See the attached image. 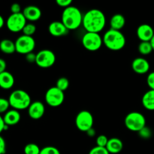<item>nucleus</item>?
<instances>
[{"label": "nucleus", "mask_w": 154, "mask_h": 154, "mask_svg": "<svg viewBox=\"0 0 154 154\" xmlns=\"http://www.w3.org/2000/svg\"><path fill=\"white\" fill-rule=\"evenodd\" d=\"M105 24L106 17L105 14L99 9H90L83 17L82 25L87 32L99 33L105 28Z\"/></svg>", "instance_id": "nucleus-1"}, {"label": "nucleus", "mask_w": 154, "mask_h": 154, "mask_svg": "<svg viewBox=\"0 0 154 154\" xmlns=\"http://www.w3.org/2000/svg\"><path fill=\"white\" fill-rule=\"evenodd\" d=\"M83 17L78 8L71 5L63 10L61 22L69 30H75L82 25Z\"/></svg>", "instance_id": "nucleus-2"}, {"label": "nucleus", "mask_w": 154, "mask_h": 154, "mask_svg": "<svg viewBox=\"0 0 154 154\" xmlns=\"http://www.w3.org/2000/svg\"><path fill=\"white\" fill-rule=\"evenodd\" d=\"M103 44L108 49L113 51H118L126 45V37L120 31L110 29L102 37Z\"/></svg>", "instance_id": "nucleus-3"}, {"label": "nucleus", "mask_w": 154, "mask_h": 154, "mask_svg": "<svg viewBox=\"0 0 154 154\" xmlns=\"http://www.w3.org/2000/svg\"><path fill=\"white\" fill-rule=\"evenodd\" d=\"M8 99L12 109H15L17 111L28 109L32 103L29 94L23 90H14Z\"/></svg>", "instance_id": "nucleus-4"}, {"label": "nucleus", "mask_w": 154, "mask_h": 154, "mask_svg": "<svg viewBox=\"0 0 154 154\" xmlns=\"http://www.w3.org/2000/svg\"><path fill=\"white\" fill-rule=\"evenodd\" d=\"M124 123L129 130L138 132L146 126V118L141 113L132 111L126 116Z\"/></svg>", "instance_id": "nucleus-5"}, {"label": "nucleus", "mask_w": 154, "mask_h": 154, "mask_svg": "<svg viewBox=\"0 0 154 154\" xmlns=\"http://www.w3.org/2000/svg\"><path fill=\"white\" fill-rule=\"evenodd\" d=\"M82 45L86 50L94 52L99 51L102 48L103 40L99 33L86 32L83 35Z\"/></svg>", "instance_id": "nucleus-6"}, {"label": "nucleus", "mask_w": 154, "mask_h": 154, "mask_svg": "<svg viewBox=\"0 0 154 154\" xmlns=\"http://www.w3.org/2000/svg\"><path fill=\"white\" fill-rule=\"evenodd\" d=\"M94 118L91 113L87 110H83L75 117V126L81 132H87L93 128Z\"/></svg>", "instance_id": "nucleus-7"}, {"label": "nucleus", "mask_w": 154, "mask_h": 154, "mask_svg": "<svg viewBox=\"0 0 154 154\" xmlns=\"http://www.w3.org/2000/svg\"><path fill=\"white\" fill-rule=\"evenodd\" d=\"M16 52L20 54H26L32 53L35 48V41L32 36L22 35L15 41Z\"/></svg>", "instance_id": "nucleus-8"}, {"label": "nucleus", "mask_w": 154, "mask_h": 154, "mask_svg": "<svg viewBox=\"0 0 154 154\" xmlns=\"http://www.w3.org/2000/svg\"><path fill=\"white\" fill-rule=\"evenodd\" d=\"M26 21L23 13L11 14L6 20L5 25L9 31L14 33H17L23 31L24 26L27 23Z\"/></svg>", "instance_id": "nucleus-9"}, {"label": "nucleus", "mask_w": 154, "mask_h": 154, "mask_svg": "<svg viewBox=\"0 0 154 154\" xmlns=\"http://www.w3.org/2000/svg\"><path fill=\"white\" fill-rule=\"evenodd\" d=\"M56 55L52 51L44 49L36 54L35 63L42 69H48L55 64Z\"/></svg>", "instance_id": "nucleus-10"}, {"label": "nucleus", "mask_w": 154, "mask_h": 154, "mask_svg": "<svg viewBox=\"0 0 154 154\" xmlns=\"http://www.w3.org/2000/svg\"><path fill=\"white\" fill-rule=\"evenodd\" d=\"M46 103L51 107H59L65 100L64 92L60 90L57 87H52L47 90L45 96Z\"/></svg>", "instance_id": "nucleus-11"}, {"label": "nucleus", "mask_w": 154, "mask_h": 154, "mask_svg": "<svg viewBox=\"0 0 154 154\" xmlns=\"http://www.w3.org/2000/svg\"><path fill=\"white\" fill-rule=\"evenodd\" d=\"M45 113V105L40 101H35L28 108V114L32 120H39Z\"/></svg>", "instance_id": "nucleus-12"}, {"label": "nucleus", "mask_w": 154, "mask_h": 154, "mask_svg": "<svg viewBox=\"0 0 154 154\" xmlns=\"http://www.w3.org/2000/svg\"><path fill=\"white\" fill-rule=\"evenodd\" d=\"M150 63L144 57H137L132 61V69L138 75L147 74L150 70Z\"/></svg>", "instance_id": "nucleus-13"}, {"label": "nucleus", "mask_w": 154, "mask_h": 154, "mask_svg": "<svg viewBox=\"0 0 154 154\" xmlns=\"http://www.w3.org/2000/svg\"><path fill=\"white\" fill-rule=\"evenodd\" d=\"M136 34L141 42H150L154 35V29L149 24L143 23L137 28Z\"/></svg>", "instance_id": "nucleus-14"}, {"label": "nucleus", "mask_w": 154, "mask_h": 154, "mask_svg": "<svg viewBox=\"0 0 154 154\" xmlns=\"http://www.w3.org/2000/svg\"><path fill=\"white\" fill-rule=\"evenodd\" d=\"M50 34L54 37H62L69 33V30L64 26L61 21H53L48 26Z\"/></svg>", "instance_id": "nucleus-15"}, {"label": "nucleus", "mask_w": 154, "mask_h": 154, "mask_svg": "<svg viewBox=\"0 0 154 154\" xmlns=\"http://www.w3.org/2000/svg\"><path fill=\"white\" fill-rule=\"evenodd\" d=\"M23 14L25 17L27 21L35 22L37 21L42 17V10L38 6L35 5H28L24 8L23 11Z\"/></svg>", "instance_id": "nucleus-16"}, {"label": "nucleus", "mask_w": 154, "mask_h": 154, "mask_svg": "<svg viewBox=\"0 0 154 154\" xmlns=\"http://www.w3.org/2000/svg\"><path fill=\"white\" fill-rule=\"evenodd\" d=\"M21 116L19 111H17L15 109L8 110L3 116V120L5 123L8 126H14L17 124L20 121Z\"/></svg>", "instance_id": "nucleus-17"}, {"label": "nucleus", "mask_w": 154, "mask_h": 154, "mask_svg": "<svg viewBox=\"0 0 154 154\" xmlns=\"http://www.w3.org/2000/svg\"><path fill=\"white\" fill-rule=\"evenodd\" d=\"M14 78L11 72L5 71L0 74V88L10 90L14 85Z\"/></svg>", "instance_id": "nucleus-18"}, {"label": "nucleus", "mask_w": 154, "mask_h": 154, "mask_svg": "<svg viewBox=\"0 0 154 154\" xmlns=\"http://www.w3.org/2000/svg\"><path fill=\"white\" fill-rule=\"evenodd\" d=\"M123 148V143L120 138H109L106 145V149L110 154H117L122 151Z\"/></svg>", "instance_id": "nucleus-19"}, {"label": "nucleus", "mask_w": 154, "mask_h": 154, "mask_svg": "<svg viewBox=\"0 0 154 154\" xmlns=\"http://www.w3.org/2000/svg\"><path fill=\"white\" fill-rule=\"evenodd\" d=\"M126 24V18L120 14H116L111 17L110 20V26L111 29L117 31H120Z\"/></svg>", "instance_id": "nucleus-20"}, {"label": "nucleus", "mask_w": 154, "mask_h": 154, "mask_svg": "<svg viewBox=\"0 0 154 154\" xmlns=\"http://www.w3.org/2000/svg\"><path fill=\"white\" fill-rule=\"evenodd\" d=\"M143 106L148 111H154V90H150L146 92L141 99Z\"/></svg>", "instance_id": "nucleus-21"}, {"label": "nucleus", "mask_w": 154, "mask_h": 154, "mask_svg": "<svg viewBox=\"0 0 154 154\" xmlns=\"http://www.w3.org/2000/svg\"><path fill=\"white\" fill-rule=\"evenodd\" d=\"M0 51L5 54H12L16 52L15 42L10 39H2L0 42Z\"/></svg>", "instance_id": "nucleus-22"}, {"label": "nucleus", "mask_w": 154, "mask_h": 154, "mask_svg": "<svg viewBox=\"0 0 154 154\" xmlns=\"http://www.w3.org/2000/svg\"><path fill=\"white\" fill-rule=\"evenodd\" d=\"M138 52L143 56H147L153 51L152 45L150 42H141L138 45Z\"/></svg>", "instance_id": "nucleus-23"}, {"label": "nucleus", "mask_w": 154, "mask_h": 154, "mask_svg": "<svg viewBox=\"0 0 154 154\" xmlns=\"http://www.w3.org/2000/svg\"><path fill=\"white\" fill-rule=\"evenodd\" d=\"M23 152L25 154H40L41 149L35 143H29L24 147Z\"/></svg>", "instance_id": "nucleus-24"}, {"label": "nucleus", "mask_w": 154, "mask_h": 154, "mask_svg": "<svg viewBox=\"0 0 154 154\" xmlns=\"http://www.w3.org/2000/svg\"><path fill=\"white\" fill-rule=\"evenodd\" d=\"M56 87L63 92H65L67 90V89L69 87V81L67 78L66 77H61L59 78L56 84Z\"/></svg>", "instance_id": "nucleus-25"}, {"label": "nucleus", "mask_w": 154, "mask_h": 154, "mask_svg": "<svg viewBox=\"0 0 154 154\" xmlns=\"http://www.w3.org/2000/svg\"><path fill=\"white\" fill-rule=\"evenodd\" d=\"M36 29H37V28H36V26L34 23H27L25 26H24L22 32L24 35L32 36L35 33Z\"/></svg>", "instance_id": "nucleus-26"}, {"label": "nucleus", "mask_w": 154, "mask_h": 154, "mask_svg": "<svg viewBox=\"0 0 154 154\" xmlns=\"http://www.w3.org/2000/svg\"><path fill=\"white\" fill-rule=\"evenodd\" d=\"M138 133L140 138H141L142 139H149L152 136V130L150 129V128H149L147 126H144L143 129H141Z\"/></svg>", "instance_id": "nucleus-27"}, {"label": "nucleus", "mask_w": 154, "mask_h": 154, "mask_svg": "<svg viewBox=\"0 0 154 154\" xmlns=\"http://www.w3.org/2000/svg\"><path fill=\"white\" fill-rule=\"evenodd\" d=\"M10 107L8 99L0 97V115H2V114H5L9 110Z\"/></svg>", "instance_id": "nucleus-28"}, {"label": "nucleus", "mask_w": 154, "mask_h": 154, "mask_svg": "<svg viewBox=\"0 0 154 154\" xmlns=\"http://www.w3.org/2000/svg\"><path fill=\"white\" fill-rule=\"evenodd\" d=\"M40 154H61L58 148L54 146H47L41 149Z\"/></svg>", "instance_id": "nucleus-29"}, {"label": "nucleus", "mask_w": 154, "mask_h": 154, "mask_svg": "<svg viewBox=\"0 0 154 154\" xmlns=\"http://www.w3.org/2000/svg\"><path fill=\"white\" fill-rule=\"evenodd\" d=\"M109 138L105 135H100L96 138V146L102 147H106Z\"/></svg>", "instance_id": "nucleus-30"}, {"label": "nucleus", "mask_w": 154, "mask_h": 154, "mask_svg": "<svg viewBox=\"0 0 154 154\" xmlns=\"http://www.w3.org/2000/svg\"><path fill=\"white\" fill-rule=\"evenodd\" d=\"M89 154H110L109 152L106 149V147H99V146H96V147H93L91 150L89 152Z\"/></svg>", "instance_id": "nucleus-31"}, {"label": "nucleus", "mask_w": 154, "mask_h": 154, "mask_svg": "<svg viewBox=\"0 0 154 154\" xmlns=\"http://www.w3.org/2000/svg\"><path fill=\"white\" fill-rule=\"evenodd\" d=\"M147 84L150 90H154V72L148 74L147 78Z\"/></svg>", "instance_id": "nucleus-32"}, {"label": "nucleus", "mask_w": 154, "mask_h": 154, "mask_svg": "<svg viewBox=\"0 0 154 154\" xmlns=\"http://www.w3.org/2000/svg\"><path fill=\"white\" fill-rule=\"evenodd\" d=\"M56 2H57V5L61 8H63L64 9L71 6L72 4V0H57Z\"/></svg>", "instance_id": "nucleus-33"}, {"label": "nucleus", "mask_w": 154, "mask_h": 154, "mask_svg": "<svg viewBox=\"0 0 154 154\" xmlns=\"http://www.w3.org/2000/svg\"><path fill=\"white\" fill-rule=\"evenodd\" d=\"M10 10L11 14H20V13H22L21 12V6L20 5L18 4V3H14L11 5L10 8Z\"/></svg>", "instance_id": "nucleus-34"}, {"label": "nucleus", "mask_w": 154, "mask_h": 154, "mask_svg": "<svg viewBox=\"0 0 154 154\" xmlns=\"http://www.w3.org/2000/svg\"><path fill=\"white\" fill-rule=\"evenodd\" d=\"M26 60L29 63H34L36 61V54L32 52L26 55Z\"/></svg>", "instance_id": "nucleus-35"}, {"label": "nucleus", "mask_w": 154, "mask_h": 154, "mask_svg": "<svg viewBox=\"0 0 154 154\" xmlns=\"http://www.w3.org/2000/svg\"><path fill=\"white\" fill-rule=\"evenodd\" d=\"M6 152V142L4 138L0 135V154H5Z\"/></svg>", "instance_id": "nucleus-36"}, {"label": "nucleus", "mask_w": 154, "mask_h": 154, "mask_svg": "<svg viewBox=\"0 0 154 154\" xmlns=\"http://www.w3.org/2000/svg\"><path fill=\"white\" fill-rule=\"evenodd\" d=\"M8 127L9 126H8L7 125H5V123L2 116L0 115V135H1V133L3 132V131L8 129Z\"/></svg>", "instance_id": "nucleus-37"}, {"label": "nucleus", "mask_w": 154, "mask_h": 154, "mask_svg": "<svg viewBox=\"0 0 154 154\" xmlns=\"http://www.w3.org/2000/svg\"><path fill=\"white\" fill-rule=\"evenodd\" d=\"M6 67H7V63L5 60L2 58H0V74L5 72Z\"/></svg>", "instance_id": "nucleus-38"}, {"label": "nucleus", "mask_w": 154, "mask_h": 154, "mask_svg": "<svg viewBox=\"0 0 154 154\" xmlns=\"http://www.w3.org/2000/svg\"><path fill=\"white\" fill-rule=\"evenodd\" d=\"M86 133H87V135H88L89 137H94L95 135H96V130H95L93 128H92V129H90V130L87 131Z\"/></svg>", "instance_id": "nucleus-39"}, {"label": "nucleus", "mask_w": 154, "mask_h": 154, "mask_svg": "<svg viewBox=\"0 0 154 154\" xmlns=\"http://www.w3.org/2000/svg\"><path fill=\"white\" fill-rule=\"evenodd\" d=\"M5 23L6 22L5 21L4 17H3L0 14V29H2L3 26H4L5 24Z\"/></svg>", "instance_id": "nucleus-40"}, {"label": "nucleus", "mask_w": 154, "mask_h": 154, "mask_svg": "<svg viewBox=\"0 0 154 154\" xmlns=\"http://www.w3.org/2000/svg\"><path fill=\"white\" fill-rule=\"evenodd\" d=\"M150 44H151V45H152V48H153V51H154V35H153V37L152 38V39L151 40H150Z\"/></svg>", "instance_id": "nucleus-41"}]
</instances>
